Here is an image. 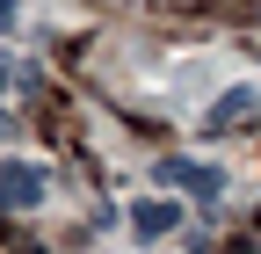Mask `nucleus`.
Masks as SVG:
<instances>
[{"instance_id": "nucleus-1", "label": "nucleus", "mask_w": 261, "mask_h": 254, "mask_svg": "<svg viewBox=\"0 0 261 254\" xmlns=\"http://www.w3.org/2000/svg\"><path fill=\"white\" fill-rule=\"evenodd\" d=\"M44 189H51V174L37 160H0V211H37Z\"/></svg>"}, {"instance_id": "nucleus-2", "label": "nucleus", "mask_w": 261, "mask_h": 254, "mask_svg": "<svg viewBox=\"0 0 261 254\" xmlns=\"http://www.w3.org/2000/svg\"><path fill=\"white\" fill-rule=\"evenodd\" d=\"M181 225V204L174 196H145V204H130V240H167Z\"/></svg>"}, {"instance_id": "nucleus-3", "label": "nucleus", "mask_w": 261, "mask_h": 254, "mask_svg": "<svg viewBox=\"0 0 261 254\" xmlns=\"http://www.w3.org/2000/svg\"><path fill=\"white\" fill-rule=\"evenodd\" d=\"M254 116H261V94L254 87H225L218 109L203 116V131H240V123H254Z\"/></svg>"}, {"instance_id": "nucleus-4", "label": "nucleus", "mask_w": 261, "mask_h": 254, "mask_svg": "<svg viewBox=\"0 0 261 254\" xmlns=\"http://www.w3.org/2000/svg\"><path fill=\"white\" fill-rule=\"evenodd\" d=\"M160 182H167V189H196L203 204L225 189V174H218V167H196V160H160Z\"/></svg>"}, {"instance_id": "nucleus-5", "label": "nucleus", "mask_w": 261, "mask_h": 254, "mask_svg": "<svg viewBox=\"0 0 261 254\" xmlns=\"http://www.w3.org/2000/svg\"><path fill=\"white\" fill-rule=\"evenodd\" d=\"M15 22H22V0H0V37H8Z\"/></svg>"}, {"instance_id": "nucleus-6", "label": "nucleus", "mask_w": 261, "mask_h": 254, "mask_svg": "<svg viewBox=\"0 0 261 254\" xmlns=\"http://www.w3.org/2000/svg\"><path fill=\"white\" fill-rule=\"evenodd\" d=\"M8 80H15V58H0V87H8Z\"/></svg>"}, {"instance_id": "nucleus-7", "label": "nucleus", "mask_w": 261, "mask_h": 254, "mask_svg": "<svg viewBox=\"0 0 261 254\" xmlns=\"http://www.w3.org/2000/svg\"><path fill=\"white\" fill-rule=\"evenodd\" d=\"M0 123H8V116H0Z\"/></svg>"}]
</instances>
